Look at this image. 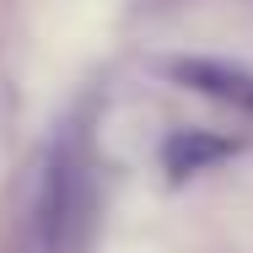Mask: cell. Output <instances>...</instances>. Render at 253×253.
I'll return each mask as SVG.
<instances>
[{
  "label": "cell",
  "instance_id": "cell-1",
  "mask_svg": "<svg viewBox=\"0 0 253 253\" xmlns=\"http://www.w3.org/2000/svg\"><path fill=\"white\" fill-rule=\"evenodd\" d=\"M172 76L183 86H194L215 102H232V108H248L253 113V76L248 70H232V65H215V59H178Z\"/></svg>",
  "mask_w": 253,
  "mask_h": 253
},
{
  "label": "cell",
  "instance_id": "cell-2",
  "mask_svg": "<svg viewBox=\"0 0 253 253\" xmlns=\"http://www.w3.org/2000/svg\"><path fill=\"white\" fill-rule=\"evenodd\" d=\"M232 156V146L226 140H210V135H172L167 140V151H162V162H167V172L172 178H189V172H205V167H215V162H226Z\"/></svg>",
  "mask_w": 253,
  "mask_h": 253
}]
</instances>
